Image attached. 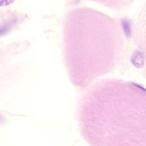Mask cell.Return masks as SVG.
<instances>
[{
    "instance_id": "6da1fadb",
    "label": "cell",
    "mask_w": 146,
    "mask_h": 146,
    "mask_svg": "<svg viewBox=\"0 0 146 146\" xmlns=\"http://www.w3.org/2000/svg\"><path fill=\"white\" fill-rule=\"evenodd\" d=\"M144 90L104 81L90 91L80 108L83 132L96 145H140L145 141Z\"/></svg>"
},
{
    "instance_id": "7a4b0ae2",
    "label": "cell",
    "mask_w": 146,
    "mask_h": 146,
    "mask_svg": "<svg viewBox=\"0 0 146 146\" xmlns=\"http://www.w3.org/2000/svg\"><path fill=\"white\" fill-rule=\"evenodd\" d=\"M10 27V23H5L2 25H0V36L3 35L6 33Z\"/></svg>"
},
{
    "instance_id": "3957f363",
    "label": "cell",
    "mask_w": 146,
    "mask_h": 146,
    "mask_svg": "<svg viewBox=\"0 0 146 146\" xmlns=\"http://www.w3.org/2000/svg\"><path fill=\"white\" fill-rule=\"evenodd\" d=\"M15 0H0V6H5L11 5Z\"/></svg>"
}]
</instances>
